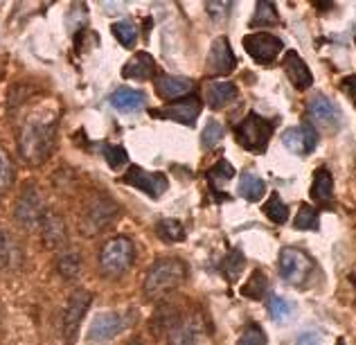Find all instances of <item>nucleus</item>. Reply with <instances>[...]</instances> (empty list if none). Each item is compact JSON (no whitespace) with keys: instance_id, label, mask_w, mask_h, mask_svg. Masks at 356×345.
I'll use <instances>...</instances> for the list:
<instances>
[{"instance_id":"obj_39","label":"nucleus","mask_w":356,"mask_h":345,"mask_svg":"<svg viewBox=\"0 0 356 345\" xmlns=\"http://www.w3.org/2000/svg\"><path fill=\"white\" fill-rule=\"evenodd\" d=\"M104 154H106V163L113 167V170H118L120 165L127 163V152L122 147H111V145H106L104 147Z\"/></svg>"},{"instance_id":"obj_44","label":"nucleus","mask_w":356,"mask_h":345,"mask_svg":"<svg viewBox=\"0 0 356 345\" xmlns=\"http://www.w3.org/2000/svg\"><path fill=\"white\" fill-rule=\"evenodd\" d=\"M336 345H348V343H345V341L341 339V341H339V343H336Z\"/></svg>"},{"instance_id":"obj_8","label":"nucleus","mask_w":356,"mask_h":345,"mask_svg":"<svg viewBox=\"0 0 356 345\" xmlns=\"http://www.w3.org/2000/svg\"><path fill=\"white\" fill-rule=\"evenodd\" d=\"M243 48H246V52L257 63H261V66H268V63H273L280 57L284 43H282V39H277L275 34L255 32V34L243 36Z\"/></svg>"},{"instance_id":"obj_34","label":"nucleus","mask_w":356,"mask_h":345,"mask_svg":"<svg viewBox=\"0 0 356 345\" xmlns=\"http://www.w3.org/2000/svg\"><path fill=\"white\" fill-rule=\"evenodd\" d=\"M221 140H223V127L219 122H214V120H210V122L205 125L203 136H201L203 149H214V147L221 143Z\"/></svg>"},{"instance_id":"obj_35","label":"nucleus","mask_w":356,"mask_h":345,"mask_svg":"<svg viewBox=\"0 0 356 345\" xmlns=\"http://www.w3.org/2000/svg\"><path fill=\"white\" fill-rule=\"evenodd\" d=\"M14 183V165L9 156L0 149V194H5Z\"/></svg>"},{"instance_id":"obj_43","label":"nucleus","mask_w":356,"mask_h":345,"mask_svg":"<svg viewBox=\"0 0 356 345\" xmlns=\"http://www.w3.org/2000/svg\"><path fill=\"white\" fill-rule=\"evenodd\" d=\"M127 345H143V343H140V341H136V339H134V341H129Z\"/></svg>"},{"instance_id":"obj_20","label":"nucleus","mask_w":356,"mask_h":345,"mask_svg":"<svg viewBox=\"0 0 356 345\" xmlns=\"http://www.w3.org/2000/svg\"><path fill=\"white\" fill-rule=\"evenodd\" d=\"M201 341V321L192 319L178 321L170 330V345H199Z\"/></svg>"},{"instance_id":"obj_23","label":"nucleus","mask_w":356,"mask_h":345,"mask_svg":"<svg viewBox=\"0 0 356 345\" xmlns=\"http://www.w3.org/2000/svg\"><path fill=\"white\" fill-rule=\"evenodd\" d=\"M156 72V61L152 54L147 52H138L134 59H131L124 68H122V74L129 79H149Z\"/></svg>"},{"instance_id":"obj_33","label":"nucleus","mask_w":356,"mask_h":345,"mask_svg":"<svg viewBox=\"0 0 356 345\" xmlns=\"http://www.w3.org/2000/svg\"><path fill=\"white\" fill-rule=\"evenodd\" d=\"M291 312H293V305L289 303L286 298H282V296H270L268 298V314L273 316L275 321L289 319V316H291Z\"/></svg>"},{"instance_id":"obj_17","label":"nucleus","mask_w":356,"mask_h":345,"mask_svg":"<svg viewBox=\"0 0 356 345\" xmlns=\"http://www.w3.org/2000/svg\"><path fill=\"white\" fill-rule=\"evenodd\" d=\"M284 72H286L289 81H291L298 90H307L314 83L312 70H309V66L302 61V57L293 50L286 52V57H284Z\"/></svg>"},{"instance_id":"obj_24","label":"nucleus","mask_w":356,"mask_h":345,"mask_svg":"<svg viewBox=\"0 0 356 345\" xmlns=\"http://www.w3.org/2000/svg\"><path fill=\"white\" fill-rule=\"evenodd\" d=\"M237 192H239V197H243L246 201L257 203L266 194V183H264V179H259L257 174L246 172V174H241Z\"/></svg>"},{"instance_id":"obj_13","label":"nucleus","mask_w":356,"mask_h":345,"mask_svg":"<svg viewBox=\"0 0 356 345\" xmlns=\"http://www.w3.org/2000/svg\"><path fill=\"white\" fill-rule=\"evenodd\" d=\"M282 145L296 156H307L312 154L318 145V134L312 125H298L286 129L282 136Z\"/></svg>"},{"instance_id":"obj_28","label":"nucleus","mask_w":356,"mask_h":345,"mask_svg":"<svg viewBox=\"0 0 356 345\" xmlns=\"http://www.w3.org/2000/svg\"><path fill=\"white\" fill-rule=\"evenodd\" d=\"M111 32H113V36L124 48H134L138 41V27L134 21H118L111 27Z\"/></svg>"},{"instance_id":"obj_32","label":"nucleus","mask_w":356,"mask_h":345,"mask_svg":"<svg viewBox=\"0 0 356 345\" xmlns=\"http://www.w3.org/2000/svg\"><path fill=\"white\" fill-rule=\"evenodd\" d=\"M57 268L63 278H77L81 271V257L77 253H72V250H65V253L59 257Z\"/></svg>"},{"instance_id":"obj_10","label":"nucleus","mask_w":356,"mask_h":345,"mask_svg":"<svg viewBox=\"0 0 356 345\" xmlns=\"http://www.w3.org/2000/svg\"><path fill=\"white\" fill-rule=\"evenodd\" d=\"M115 203L108 201L106 197H95L90 203L86 212H83V221H81V230L86 232V235H92V232H99L104 230V226L115 217Z\"/></svg>"},{"instance_id":"obj_42","label":"nucleus","mask_w":356,"mask_h":345,"mask_svg":"<svg viewBox=\"0 0 356 345\" xmlns=\"http://www.w3.org/2000/svg\"><path fill=\"white\" fill-rule=\"evenodd\" d=\"M343 90L348 93L350 97H354V99H356V74H354V77L343 79Z\"/></svg>"},{"instance_id":"obj_26","label":"nucleus","mask_w":356,"mask_h":345,"mask_svg":"<svg viewBox=\"0 0 356 345\" xmlns=\"http://www.w3.org/2000/svg\"><path fill=\"white\" fill-rule=\"evenodd\" d=\"M280 21L277 18V9L273 3H257L255 5V14H252L250 18V27H270V25H275Z\"/></svg>"},{"instance_id":"obj_36","label":"nucleus","mask_w":356,"mask_h":345,"mask_svg":"<svg viewBox=\"0 0 356 345\" xmlns=\"http://www.w3.org/2000/svg\"><path fill=\"white\" fill-rule=\"evenodd\" d=\"M241 266H243V255L239 253V250H230L228 257L223 259L221 271L226 273L228 280H237V275L241 273Z\"/></svg>"},{"instance_id":"obj_5","label":"nucleus","mask_w":356,"mask_h":345,"mask_svg":"<svg viewBox=\"0 0 356 345\" xmlns=\"http://www.w3.org/2000/svg\"><path fill=\"white\" fill-rule=\"evenodd\" d=\"M90 300H92V294L88 289H77V291H72L68 296V303H65L63 316H61V334H63L65 345H74V341H77L81 321L88 312Z\"/></svg>"},{"instance_id":"obj_19","label":"nucleus","mask_w":356,"mask_h":345,"mask_svg":"<svg viewBox=\"0 0 356 345\" xmlns=\"http://www.w3.org/2000/svg\"><path fill=\"white\" fill-rule=\"evenodd\" d=\"M145 104H147V95L136 88L122 86L111 95V106L120 111V113H138V111L145 109Z\"/></svg>"},{"instance_id":"obj_30","label":"nucleus","mask_w":356,"mask_h":345,"mask_svg":"<svg viewBox=\"0 0 356 345\" xmlns=\"http://www.w3.org/2000/svg\"><path fill=\"white\" fill-rule=\"evenodd\" d=\"M266 289H268V282H266V275L261 271H255L250 275L248 284L241 287V294L246 298H252V300H259V298L266 296Z\"/></svg>"},{"instance_id":"obj_15","label":"nucleus","mask_w":356,"mask_h":345,"mask_svg":"<svg viewBox=\"0 0 356 345\" xmlns=\"http://www.w3.org/2000/svg\"><path fill=\"white\" fill-rule=\"evenodd\" d=\"M39 228H41L43 244L48 248H61V246L68 244V228H65V221L59 217L57 212L45 210Z\"/></svg>"},{"instance_id":"obj_29","label":"nucleus","mask_w":356,"mask_h":345,"mask_svg":"<svg viewBox=\"0 0 356 345\" xmlns=\"http://www.w3.org/2000/svg\"><path fill=\"white\" fill-rule=\"evenodd\" d=\"M156 230H158V235H161V239H165V241H183L185 239L183 223L176 221V219H163V221H158Z\"/></svg>"},{"instance_id":"obj_4","label":"nucleus","mask_w":356,"mask_h":345,"mask_svg":"<svg viewBox=\"0 0 356 345\" xmlns=\"http://www.w3.org/2000/svg\"><path fill=\"white\" fill-rule=\"evenodd\" d=\"M273 129H275V122H270V120L261 118L257 113H248L235 127V136H237V143L243 149H248V152H264L270 136H273Z\"/></svg>"},{"instance_id":"obj_9","label":"nucleus","mask_w":356,"mask_h":345,"mask_svg":"<svg viewBox=\"0 0 356 345\" xmlns=\"http://www.w3.org/2000/svg\"><path fill=\"white\" fill-rule=\"evenodd\" d=\"M122 183L131 185V188H138L140 192H145L147 197L158 199L161 194L167 190V176L161 172H145L140 167H131L127 176H122Z\"/></svg>"},{"instance_id":"obj_6","label":"nucleus","mask_w":356,"mask_h":345,"mask_svg":"<svg viewBox=\"0 0 356 345\" xmlns=\"http://www.w3.org/2000/svg\"><path fill=\"white\" fill-rule=\"evenodd\" d=\"M43 214H45V208H43V199H41L39 188H36L34 183H25L23 192L18 194L16 206H14L16 221L21 223L23 228L32 230V228H39Z\"/></svg>"},{"instance_id":"obj_25","label":"nucleus","mask_w":356,"mask_h":345,"mask_svg":"<svg viewBox=\"0 0 356 345\" xmlns=\"http://www.w3.org/2000/svg\"><path fill=\"white\" fill-rule=\"evenodd\" d=\"M235 179V167H232L228 161H219L217 165L212 167V170L208 172V181L212 185L214 192H219L223 185H226L228 181Z\"/></svg>"},{"instance_id":"obj_41","label":"nucleus","mask_w":356,"mask_h":345,"mask_svg":"<svg viewBox=\"0 0 356 345\" xmlns=\"http://www.w3.org/2000/svg\"><path fill=\"white\" fill-rule=\"evenodd\" d=\"M321 343H323V334L318 330H309V332L300 334L296 345H321Z\"/></svg>"},{"instance_id":"obj_16","label":"nucleus","mask_w":356,"mask_h":345,"mask_svg":"<svg viewBox=\"0 0 356 345\" xmlns=\"http://www.w3.org/2000/svg\"><path fill=\"white\" fill-rule=\"evenodd\" d=\"M124 330V321H122V316L115 314V312H102L95 316V321L90 323V332L88 337L92 341H108L118 337V334Z\"/></svg>"},{"instance_id":"obj_7","label":"nucleus","mask_w":356,"mask_h":345,"mask_svg":"<svg viewBox=\"0 0 356 345\" xmlns=\"http://www.w3.org/2000/svg\"><path fill=\"white\" fill-rule=\"evenodd\" d=\"M314 271V259L309 257L305 250L300 248H282L280 253V275H282L289 284H305L309 275Z\"/></svg>"},{"instance_id":"obj_27","label":"nucleus","mask_w":356,"mask_h":345,"mask_svg":"<svg viewBox=\"0 0 356 345\" xmlns=\"http://www.w3.org/2000/svg\"><path fill=\"white\" fill-rule=\"evenodd\" d=\"M321 226V217H318V210L314 206H307L302 203L293 219V228L296 230H318Z\"/></svg>"},{"instance_id":"obj_2","label":"nucleus","mask_w":356,"mask_h":345,"mask_svg":"<svg viewBox=\"0 0 356 345\" xmlns=\"http://www.w3.org/2000/svg\"><path fill=\"white\" fill-rule=\"evenodd\" d=\"M185 275H187V268L181 259H176V257L156 259L154 266L149 268L147 278H145L147 298H152V300H163L165 296H170L185 282Z\"/></svg>"},{"instance_id":"obj_14","label":"nucleus","mask_w":356,"mask_h":345,"mask_svg":"<svg viewBox=\"0 0 356 345\" xmlns=\"http://www.w3.org/2000/svg\"><path fill=\"white\" fill-rule=\"evenodd\" d=\"M235 66H237L235 52H232L226 36L214 39L210 54H208V72L210 74H228L235 70Z\"/></svg>"},{"instance_id":"obj_1","label":"nucleus","mask_w":356,"mask_h":345,"mask_svg":"<svg viewBox=\"0 0 356 345\" xmlns=\"http://www.w3.org/2000/svg\"><path fill=\"white\" fill-rule=\"evenodd\" d=\"M57 113L50 109H34L18 129V152L30 165H41L50 158L57 143Z\"/></svg>"},{"instance_id":"obj_22","label":"nucleus","mask_w":356,"mask_h":345,"mask_svg":"<svg viewBox=\"0 0 356 345\" xmlns=\"http://www.w3.org/2000/svg\"><path fill=\"white\" fill-rule=\"evenodd\" d=\"M312 199L318 203H332L334 199V179L327 167H318L312 183Z\"/></svg>"},{"instance_id":"obj_38","label":"nucleus","mask_w":356,"mask_h":345,"mask_svg":"<svg viewBox=\"0 0 356 345\" xmlns=\"http://www.w3.org/2000/svg\"><path fill=\"white\" fill-rule=\"evenodd\" d=\"M12 255H14V244H12V237L0 228V271L9 266L12 262Z\"/></svg>"},{"instance_id":"obj_18","label":"nucleus","mask_w":356,"mask_h":345,"mask_svg":"<svg viewBox=\"0 0 356 345\" xmlns=\"http://www.w3.org/2000/svg\"><path fill=\"white\" fill-rule=\"evenodd\" d=\"M194 90V81L187 77H176V74H163L156 79V93L163 99H181Z\"/></svg>"},{"instance_id":"obj_11","label":"nucleus","mask_w":356,"mask_h":345,"mask_svg":"<svg viewBox=\"0 0 356 345\" xmlns=\"http://www.w3.org/2000/svg\"><path fill=\"white\" fill-rule=\"evenodd\" d=\"M201 113V99L199 97H185L176 104H167L165 109H154L152 115L156 118H165V120H174V122H181L187 127H194L196 125V118Z\"/></svg>"},{"instance_id":"obj_3","label":"nucleus","mask_w":356,"mask_h":345,"mask_svg":"<svg viewBox=\"0 0 356 345\" xmlns=\"http://www.w3.org/2000/svg\"><path fill=\"white\" fill-rule=\"evenodd\" d=\"M136 259V248H134V241L129 237H113L108 239L104 246H102V253H99V266H102V273L106 278H120L124 275L131 264Z\"/></svg>"},{"instance_id":"obj_40","label":"nucleus","mask_w":356,"mask_h":345,"mask_svg":"<svg viewBox=\"0 0 356 345\" xmlns=\"http://www.w3.org/2000/svg\"><path fill=\"white\" fill-rule=\"evenodd\" d=\"M205 9H208L210 16L217 18V21H226V18L230 16L232 3H205Z\"/></svg>"},{"instance_id":"obj_31","label":"nucleus","mask_w":356,"mask_h":345,"mask_svg":"<svg viewBox=\"0 0 356 345\" xmlns=\"http://www.w3.org/2000/svg\"><path fill=\"white\" fill-rule=\"evenodd\" d=\"M264 214L273 223H284L289 219V208H286V203L280 199V194H270V199L264 203Z\"/></svg>"},{"instance_id":"obj_12","label":"nucleus","mask_w":356,"mask_h":345,"mask_svg":"<svg viewBox=\"0 0 356 345\" xmlns=\"http://www.w3.org/2000/svg\"><path fill=\"white\" fill-rule=\"evenodd\" d=\"M309 113L316 120V125H321L327 131H336V129H341L343 125L341 109L325 95H314L309 99Z\"/></svg>"},{"instance_id":"obj_21","label":"nucleus","mask_w":356,"mask_h":345,"mask_svg":"<svg viewBox=\"0 0 356 345\" xmlns=\"http://www.w3.org/2000/svg\"><path fill=\"white\" fill-rule=\"evenodd\" d=\"M205 99H208L210 109L219 111L237 99V86L230 81H214L208 86V90H205Z\"/></svg>"},{"instance_id":"obj_37","label":"nucleus","mask_w":356,"mask_h":345,"mask_svg":"<svg viewBox=\"0 0 356 345\" xmlns=\"http://www.w3.org/2000/svg\"><path fill=\"white\" fill-rule=\"evenodd\" d=\"M237 345H266V334L259 325H248V328L241 332Z\"/></svg>"}]
</instances>
